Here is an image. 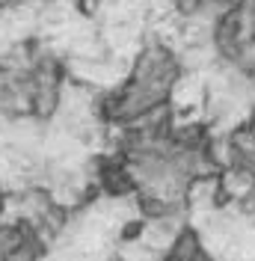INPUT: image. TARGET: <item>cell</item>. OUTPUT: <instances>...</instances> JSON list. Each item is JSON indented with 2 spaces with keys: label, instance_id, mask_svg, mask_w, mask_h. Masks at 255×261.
Instances as JSON below:
<instances>
[{
  "label": "cell",
  "instance_id": "3957f363",
  "mask_svg": "<svg viewBox=\"0 0 255 261\" xmlns=\"http://www.w3.org/2000/svg\"><path fill=\"white\" fill-rule=\"evenodd\" d=\"M39 244H42V241L36 238V241H30L27 246H21L18 252H12V255H6L3 261H39V249H42Z\"/></svg>",
  "mask_w": 255,
  "mask_h": 261
},
{
  "label": "cell",
  "instance_id": "7a4b0ae2",
  "mask_svg": "<svg viewBox=\"0 0 255 261\" xmlns=\"http://www.w3.org/2000/svg\"><path fill=\"white\" fill-rule=\"evenodd\" d=\"M163 261H214V255L205 249L202 238L187 226V228H181L175 234V241L166 246Z\"/></svg>",
  "mask_w": 255,
  "mask_h": 261
},
{
  "label": "cell",
  "instance_id": "6da1fadb",
  "mask_svg": "<svg viewBox=\"0 0 255 261\" xmlns=\"http://www.w3.org/2000/svg\"><path fill=\"white\" fill-rule=\"evenodd\" d=\"M178 77H181V57L169 42H160V39L145 42L137 50L131 71H128V83H134L145 92L163 98V101H172Z\"/></svg>",
  "mask_w": 255,
  "mask_h": 261
}]
</instances>
